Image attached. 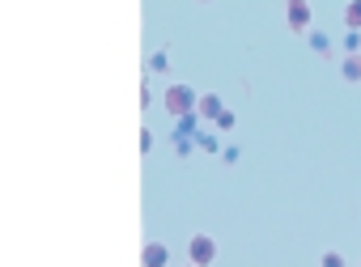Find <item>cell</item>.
I'll list each match as a JSON object with an SVG mask.
<instances>
[{"label": "cell", "instance_id": "7", "mask_svg": "<svg viewBox=\"0 0 361 267\" xmlns=\"http://www.w3.org/2000/svg\"><path fill=\"white\" fill-rule=\"evenodd\" d=\"M140 263H149V267L153 263H166V246H145L140 250Z\"/></svg>", "mask_w": 361, "mask_h": 267}, {"label": "cell", "instance_id": "3", "mask_svg": "<svg viewBox=\"0 0 361 267\" xmlns=\"http://www.w3.org/2000/svg\"><path fill=\"white\" fill-rule=\"evenodd\" d=\"M285 5H289V30L306 35L310 30V5H306V0H285Z\"/></svg>", "mask_w": 361, "mask_h": 267}, {"label": "cell", "instance_id": "5", "mask_svg": "<svg viewBox=\"0 0 361 267\" xmlns=\"http://www.w3.org/2000/svg\"><path fill=\"white\" fill-rule=\"evenodd\" d=\"M344 26L361 30V0H348V5H344Z\"/></svg>", "mask_w": 361, "mask_h": 267}, {"label": "cell", "instance_id": "6", "mask_svg": "<svg viewBox=\"0 0 361 267\" xmlns=\"http://www.w3.org/2000/svg\"><path fill=\"white\" fill-rule=\"evenodd\" d=\"M196 111H200V115H209V119H213V115H217V111H221V98H217V94H204V98H196Z\"/></svg>", "mask_w": 361, "mask_h": 267}, {"label": "cell", "instance_id": "1", "mask_svg": "<svg viewBox=\"0 0 361 267\" xmlns=\"http://www.w3.org/2000/svg\"><path fill=\"white\" fill-rule=\"evenodd\" d=\"M161 102H166V111H170L174 119H183V115L196 111V89H188V85H170Z\"/></svg>", "mask_w": 361, "mask_h": 267}, {"label": "cell", "instance_id": "8", "mask_svg": "<svg viewBox=\"0 0 361 267\" xmlns=\"http://www.w3.org/2000/svg\"><path fill=\"white\" fill-rule=\"evenodd\" d=\"M361 47V39H357V30H348V39H344V51H357Z\"/></svg>", "mask_w": 361, "mask_h": 267}, {"label": "cell", "instance_id": "4", "mask_svg": "<svg viewBox=\"0 0 361 267\" xmlns=\"http://www.w3.org/2000/svg\"><path fill=\"white\" fill-rule=\"evenodd\" d=\"M340 73H344V81H361V56L348 51V56L340 60Z\"/></svg>", "mask_w": 361, "mask_h": 267}, {"label": "cell", "instance_id": "2", "mask_svg": "<svg viewBox=\"0 0 361 267\" xmlns=\"http://www.w3.org/2000/svg\"><path fill=\"white\" fill-rule=\"evenodd\" d=\"M188 254H192V263H213V259H217V242H213L209 233H196L192 246H188Z\"/></svg>", "mask_w": 361, "mask_h": 267}, {"label": "cell", "instance_id": "9", "mask_svg": "<svg viewBox=\"0 0 361 267\" xmlns=\"http://www.w3.org/2000/svg\"><path fill=\"white\" fill-rule=\"evenodd\" d=\"M200 5H209V0H200Z\"/></svg>", "mask_w": 361, "mask_h": 267}]
</instances>
